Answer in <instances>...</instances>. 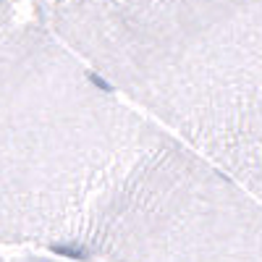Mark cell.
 Returning a JSON list of instances; mask_svg holds the SVG:
<instances>
[{
  "instance_id": "1",
  "label": "cell",
  "mask_w": 262,
  "mask_h": 262,
  "mask_svg": "<svg viewBox=\"0 0 262 262\" xmlns=\"http://www.w3.org/2000/svg\"><path fill=\"white\" fill-rule=\"evenodd\" d=\"M259 200L0 3V247L66 262H259Z\"/></svg>"
},
{
  "instance_id": "2",
  "label": "cell",
  "mask_w": 262,
  "mask_h": 262,
  "mask_svg": "<svg viewBox=\"0 0 262 262\" xmlns=\"http://www.w3.org/2000/svg\"><path fill=\"white\" fill-rule=\"evenodd\" d=\"M116 97L259 200L262 3H32Z\"/></svg>"
},
{
  "instance_id": "3",
  "label": "cell",
  "mask_w": 262,
  "mask_h": 262,
  "mask_svg": "<svg viewBox=\"0 0 262 262\" xmlns=\"http://www.w3.org/2000/svg\"><path fill=\"white\" fill-rule=\"evenodd\" d=\"M21 262H66V259H55V257H39V254H27Z\"/></svg>"
},
{
  "instance_id": "4",
  "label": "cell",
  "mask_w": 262,
  "mask_h": 262,
  "mask_svg": "<svg viewBox=\"0 0 262 262\" xmlns=\"http://www.w3.org/2000/svg\"><path fill=\"white\" fill-rule=\"evenodd\" d=\"M0 262H11V259H6V257H3V254H0Z\"/></svg>"
}]
</instances>
